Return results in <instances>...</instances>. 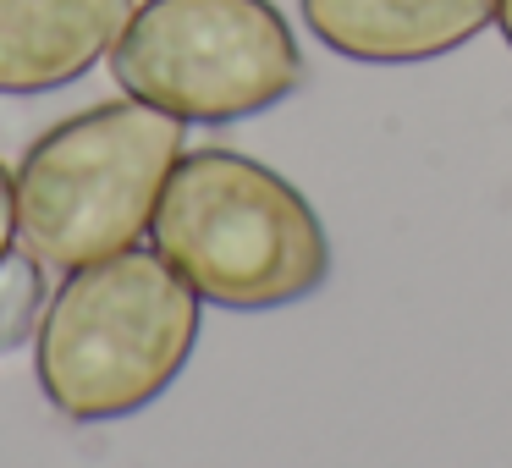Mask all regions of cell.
Returning <instances> with one entry per match:
<instances>
[{"label": "cell", "mask_w": 512, "mask_h": 468, "mask_svg": "<svg viewBox=\"0 0 512 468\" xmlns=\"http://www.w3.org/2000/svg\"><path fill=\"white\" fill-rule=\"evenodd\" d=\"M204 298L155 243L67 270L34 331V380L67 424H111L160 402L199 347Z\"/></svg>", "instance_id": "cell-1"}, {"label": "cell", "mask_w": 512, "mask_h": 468, "mask_svg": "<svg viewBox=\"0 0 512 468\" xmlns=\"http://www.w3.org/2000/svg\"><path fill=\"white\" fill-rule=\"evenodd\" d=\"M149 243L204 303L232 314L287 309L331 281V237L314 204L237 149H182Z\"/></svg>", "instance_id": "cell-2"}, {"label": "cell", "mask_w": 512, "mask_h": 468, "mask_svg": "<svg viewBox=\"0 0 512 468\" xmlns=\"http://www.w3.org/2000/svg\"><path fill=\"white\" fill-rule=\"evenodd\" d=\"M188 122L149 100H105L45 127L17 166V243L67 276L149 237Z\"/></svg>", "instance_id": "cell-3"}, {"label": "cell", "mask_w": 512, "mask_h": 468, "mask_svg": "<svg viewBox=\"0 0 512 468\" xmlns=\"http://www.w3.org/2000/svg\"><path fill=\"white\" fill-rule=\"evenodd\" d=\"M111 72L122 94L199 127L265 116L309 78L276 0H138Z\"/></svg>", "instance_id": "cell-4"}, {"label": "cell", "mask_w": 512, "mask_h": 468, "mask_svg": "<svg viewBox=\"0 0 512 468\" xmlns=\"http://www.w3.org/2000/svg\"><path fill=\"white\" fill-rule=\"evenodd\" d=\"M303 28L358 67H419L474 45L496 0H298Z\"/></svg>", "instance_id": "cell-5"}, {"label": "cell", "mask_w": 512, "mask_h": 468, "mask_svg": "<svg viewBox=\"0 0 512 468\" xmlns=\"http://www.w3.org/2000/svg\"><path fill=\"white\" fill-rule=\"evenodd\" d=\"M133 0H0V94H50L111 61Z\"/></svg>", "instance_id": "cell-6"}, {"label": "cell", "mask_w": 512, "mask_h": 468, "mask_svg": "<svg viewBox=\"0 0 512 468\" xmlns=\"http://www.w3.org/2000/svg\"><path fill=\"white\" fill-rule=\"evenodd\" d=\"M45 276L50 270L39 265L28 248H12L0 259V353H17L23 342H34L39 314H45Z\"/></svg>", "instance_id": "cell-7"}, {"label": "cell", "mask_w": 512, "mask_h": 468, "mask_svg": "<svg viewBox=\"0 0 512 468\" xmlns=\"http://www.w3.org/2000/svg\"><path fill=\"white\" fill-rule=\"evenodd\" d=\"M17 248V188H12V171L0 166V259Z\"/></svg>", "instance_id": "cell-8"}, {"label": "cell", "mask_w": 512, "mask_h": 468, "mask_svg": "<svg viewBox=\"0 0 512 468\" xmlns=\"http://www.w3.org/2000/svg\"><path fill=\"white\" fill-rule=\"evenodd\" d=\"M496 28H501V39H507V50H512V0H496Z\"/></svg>", "instance_id": "cell-9"}]
</instances>
